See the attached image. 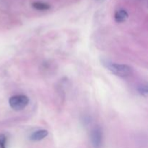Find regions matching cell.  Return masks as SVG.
Listing matches in <instances>:
<instances>
[{
  "instance_id": "6da1fadb",
  "label": "cell",
  "mask_w": 148,
  "mask_h": 148,
  "mask_svg": "<svg viewBox=\"0 0 148 148\" xmlns=\"http://www.w3.org/2000/svg\"><path fill=\"white\" fill-rule=\"evenodd\" d=\"M103 64L113 74L119 77H126L130 76L132 72V69L128 65L111 63L109 62H103Z\"/></svg>"
},
{
  "instance_id": "52a82bcc",
  "label": "cell",
  "mask_w": 148,
  "mask_h": 148,
  "mask_svg": "<svg viewBox=\"0 0 148 148\" xmlns=\"http://www.w3.org/2000/svg\"><path fill=\"white\" fill-rule=\"evenodd\" d=\"M7 140L4 134H0V148H7Z\"/></svg>"
},
{
  "instance_id": "3957f363",
  "label": "cell",
  "mask_w": 148,
  "mask_h": 148,
  "mask_svg": "<svg viewBox=\"0 0 148 148\" xmlns=\"http://www.w3.org/2000/svg\"><path fill=\"white\" fill-rule=\"evenodd\" d=\"M91 143L94 148H101L103 143V132L100 127H95L91 132Z\"/></svg>"
},
{
  "instance_id": "7a4b0ae2",
  "label": "cell",
  "mask_w": 148,
  "mask_h": 148,
  "mask_svg": "<svg viewBox=\"0 0 148 148\" xmlns=\"http://www.w3.org/2000/svg\"><path fill=\"white\" fill-rule=\"evenodd\" d=\"M29 103L28 97L25 95H13L9 100L10 107L14 111L23 110Z\"/></svg>"
},
{
  "instance_id": "277c9868",
  "label": "cell",
  "mask_w": 148,
  "mask_h": 148,
  "mask_svg": "<svg viewBox=\"0 0 148 148\" xmlns=\"http://www.w3.org/2000/svg\"><path fill=\"white\" fill-rule=\"evenodd\" d=\"M49 134V132L47 130H38V131L35 132H33V134L30 135V140L31 141H34V142H38V141H40V140H43L45 137H46Z\"/></svg>"
},
{
  "instance_id": "5b68a950",
  "label": "cell",
  "mask_w": 148,
  "mask_h": 148,
  "mask_svg": "<svg viewBox=\"0 0 148 148\" xmlns=\"http://www.w3.org/2000/svg\"><path fill=\"white\" fill-rule=\"evenodd\" d=\"M128 12L125 10H122V9L116 12L115 15H114V18L117 23H124L128 19Z\"/></svg>"
},
{
  "instance_id": "ba28073f",
  "label": "cell",
  "mask_w": 148,
  "mask_h": 148,
  "mask_svg": "<svg viewBox=\"0 0 148 148\" xmlns=\"http://www.w3.org/2000/svg\"><path fill=\"white\" fill-rule=\"evenodd\" d=\"M138 91L142 95L146 97L148 94V90L146 85H142L138 88Z\"/></svg>"
},
{
  "instance_id": "8992f818",
  "label": "cell",
  "mask_w": 148,
  "mask_h": 148,
  "mask_svg": "<svg viewBox=\"0 0 148 148\" xmlns=\"http://www.w3.org/2000/svg\"><path fill=\"white\" fill-rule=\"evenodd\" d=\"M32 7L38 10H47L50 9V5L47 3L40 2V1H36L32 4Z\"/></svg>"
}]
</instances>
